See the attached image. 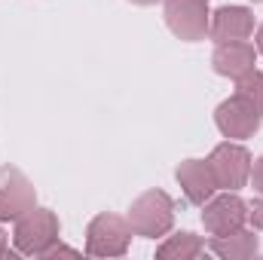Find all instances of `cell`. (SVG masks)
Returning a JSON list of instances; mask_svg holds the SVG:
<instances>
[{"mask_svg":"<svg viewBox=\"0 0 263 260\" xmlns=\"http://www.w3.org/2000/svg\"><path fill=\"white\" fill-rule=\"evenodd\" d=\"M129 224L135 230V236L144 239H159L172 230L175 224V202L172 196L162 190H147L141 193L129 208Z\"/></svg>","mask_w":263,"mask_h":260,"instance_id":"1","label":"cell"},{"mask_svg":"<svg viewBox=\"0 0 263 260\" xmlns=\"http://www.w3.org/2000/svg\"><path fill=\"white\" fill-rule=\"evenodd\" d=\"M135 236L129 217L120 214H98L92 217L89 230H86V251L92 257H123L129 251V242Z\"/></svg>","mask_w":263,"mask_h":260,"instance_id":"2","label":"cell"},{"mask_svg":"<svg viewBox=\"0 0 263 260\" xmlns=\"http://www.w3.org/2000/svg\"><path fill=\"white\" fill-rule=\"evenodd\" d=\"M59 233H62V224L55 217V211L49 208H31L28 214H22L15 220V233H12V242L22 254H43L52 242H59Z\"/></svg>","mask_w":263,"mask_h":260,"instance_id":"3","label":"cell"},{"mask_svg":"<svg viewBox=\"0 0 263 260\" xmlns=\"http://www.w3.org/2000/svg\"><path fill=\"white\" fill-rule=\"evenodd\" d=\"M208 165L214 172V181H217V190H242L248 181H251V153L242 147V144H217L208 156Z\"/></svg>","mask_w":263,"mask_h":260,"instance_id":"4","label":"cell"},{"mask_svg":"<svg viewBox=\"0 0 263 260\" xmlns=\"http://www.w3.org/2000/svg\"><path fill=\"white\" fill-rule=\"evenodd\" d=\"M165 25L178 40L196 43V40H205L208 34L211 12L202 0H165Z\"/></svg>","mask_w":263,"mask_h":260,"instance_id":"5","label":"cell"},{"mask_svg":"<svg viewBox=\"0 0 263 260\" xmlns=\"http://www.w3.org/2000/svg\"><path fill=\"white\" fill-rule=\"evenodd\" d=\"M260 114L254 110V104H248L242 95H233L227 101L217 104L214 110V126L220 129L223 138L230 141H242V138H251L254 132L260 129Z\"/></svg>","mask_w":263,"mask_h":260,"instance_id":"6","label":"cell"},{"mask_svg":"<svg viewBox=\"0 0 263 260\" xmlns=\"http://www.w3.org/2000/svg\"><path fill=\"white\" fill-rule=\"evenodd\" d=\"M245 220H248V205L233 190H227V193H220V196H211L202 205V224H205V230L211 236L233 233V230L245 227Z\"/></svg>","mask_w":263,"mask_h":260,"instance_id":"7","label":"cell"},{"mask_svg":"<svg viewBox=\"0 0 263 260\" xmlns=\"http://www.w3.org/2000/svg\"><path fill=\"white\" fill-rule=\"evenodd\" d=\"M34 205H37L34 184L18 169H3L0 172V220H18Z\"/></svg>","mask_w":263,"mask_h":260,"instance_id":"8","label":"cell"},{"mask_svg":"<svg viewBox=\"0 0 263 260\" xmlns=\"http://www.w3.org/2000/svg\"><path fill=\"white\" fill-rule=\"evenodd\" d=\"M208 34L214 43H230V40H248L254 34V15L248 6H220L211 12Z\"/></svg>","mask_w":263,"mask_h":260,"instance_id":"9","label":"cell"},{"mask_svg":"<svg viewBox=\"0 0 263 260\" xmlns=\"http://www.w3.org/2000/svg\"><path fill=\"white\" fill-rule=\"evenodd\" d=\"M178 184L184 196L193 202V205H205L211 196L217 193V181H214V172L208 165V159H184L175 172Z\"/></svg>","mask_w":263,"mask_h":260,"instance_id":"10","label":"cell"},{"mask_svg":"<svg viewBox=\"0 0 263 260\" xmlns=\"http://www.w3.org/2000/svg\"><path fill=\"white\" fill-rule=\"evenodd\" d=\"M257 62V52L251 43L245 40H230V43H217L214 55H211V65L220 77H230V80H239L245 77L248 70H254Z\"/></svg>","mask_w":263,"mask_h":260,"instance_id":"11","label":"cell"},{"mask_svg":"<svg viewBox=\"0 0 263 260\" xmlns=\"http://www.w3.org/2000/svg\"><path fill=\"white\" fill-rule=\"evenodd\" d=\"M257 248H260V242H257L254 230H245V227L211 239V251L223 260H248L257 254Z\"/></svg>","mask_w":263,"mask_h":260,"instance_id":"12","label":"cell"},{"mask_svg":"<svg viewBox=\"0 0 263 260\" xmlns=\"http://www.w3.org/2000/svg\"><path fill=\"white\" fill-rule=\"evenodd\" d=\"M202 251H205V242L199 239L196 233H175V236H168L156 248V257L159 260H193Z\"/></svg>","mask_w":263,"mask_h":260,"instance_id":"13","label":"cell"},{"mask_svg":"<svg viewBox=\"0 0 263 260\" xmlns=\"http://www.w3.org/2000/svg\"><path fill=\"white\" fill-rule=\"evenodd\" d=\"M236 95H242L248 104H254V110L263 117V70H248L245 77L236 80Z\"/></svg>","mask_w":263,"mask_h":260,"instance_id":"14","label":"cell"},{"mask_svg":"<svg viewBox=\"0 0 263 260\" xmlns=\"http://www.w3.org/2000/svg\"><path fill=\"white\" fill-rule=\"evenodd\" d=\"M40 257H80V251H77V248H67V245H62V242H52Z\"/></svg>","mask_w":263,"mask_h":260,"instance_id":"15","label":"cell"},{"mask_svg":"<svg viewBox=\"0 0 263 260\" xmlns=\"http://www.w3.org/2000/svg\"><path fill=\"white\" fill-rule=\"evenodd\" d=\"M248 220H251L254 230H263V199H254L248 205Z\"/></svg>","mask_w":263,"mask_h":260,"instance_id":"16","label":"cell"},{"mask_svg":"<svg viewBox=\"0 0 263 260\" xmlns=\"http://www.w3.org/2000/svg\"><path fill=\"white\" fill-rule=\"evenodd\" d=\"M251 181H254V190L263 196V156L251 165Z\"/></svg>","mask_w":263,"mask_h":260,"instance_id":"17","label":"cell"},{"mask_svg":"<svg viewBox=\"0 0 263 260\" xmlns=\"http://www.w3.org/2000/svg\"><path fill=\"white\" fill-rule=\"evenodd\" d=\"M9 254V248H6V233L0 230V257H6Z\"/></svg>","mask_w":263,"mask_h":260,"instance_id":"18","label":"cell"},{"mask_svg":"<svg viewBox=\"0 0 263 260\" xmlns=\"http://www.w3.org/2000/svg\"><path fill=\"white\" fill-rule=\"evenodd\" d=\"M257 52H263V25L257 28Z\"/></svg>","mask_w":263,"mask_h":260,"instance_id":"19","label":"cell"},{"mask_svg":"<svg viewBox=\"0 0 263 260\" xmlns=\"http://www.w3.org/2000/svg\"><path fill=\"white\" fill-rule=\"evenodd\" d=\"M129 3H138V6H153V3H159V0H129Z\"/></svg>","mask_w":263,"mask_h":260,"instance_id":"20","label":"cell"},{"mask_svg":"<svg viewBox=\"0 0 263 260\" xmlns=\"http://www.w3.org/2000/svg\"><path fill=\"white\" fill-rule=\"evenodd\" d=\"M202 3H208V0H202Z\"/></svg>","mask_w":263,"mask_h":260,"instance_id":"21","label":"cell"},{"mask_svg":"<svg viewBox=\"0 0 263 260\" xmlns=\"http://www.w3.org/2000/svg\"><path fill=\"white\" fill-rule=\"evenodd\" d=\"M260 3H263V0H260Z\"/></svg>","mask_w":263,"mask_h":260,"instance_id":"22","label":"cell"}]
</instances>
